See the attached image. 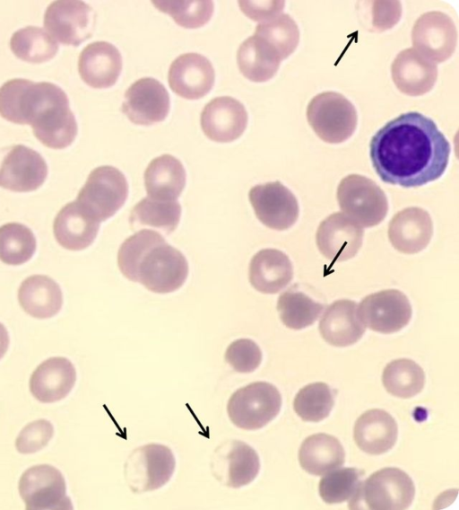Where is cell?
Returning <instances> with one entry per match:
<instances>
[{
    "instance_id": "6da1fadb",
    "label": "cell",
    "mask_w": 459,
    "mask_h": 510,
    "mask_svg": "<svg viewBox=\"0 0 459 510\" xmlns=\"http://www.w3.org/2000/svg\"><path fill=\"white\" fill-rule=\"evenodd\" d=\"M451 147L436 123L418 111L401 114L371 138L372 165L385 183L420 187L439 179Z\"/></svg>"
},
{
    "instance_id": "7a4b0ae2",
    "label": "cell",
    "mask_w": 459,
    "mask_h": 510,
    "mask_svg": "<svg viewBox=\"0 0 459 510\" xmlns=\"http://www.w3.org/2000/svg\"><path fill=\"white\" fill-rule=\"evenodd\" d=\"M117 265L126 278L158 294L178 290L188 275V263L182 252L150 229L140 230L121 244Z\"/></svg>"
},
{
    "instance_id": "3957f363",
    "label": "cell",
    "mask_w": 459,
    "mask_h": 510,
    "mask_svg": "<svg viewBox=\"0 0 459 510\" xmlns=\"http://www.w3.org/2000/svg\"><path fill=\"white\" fill-rule=\"evenodd\" d=\"M16 117L19 124L30 125L34 136L49 148H65L77 135L67 96L51 83L26 81L18 93Z\"/></svg>"
},
{
    "instance_id": "277c9868",
    "label": "cell",
    "mask_w": 459,
    "mask_h": 510,
    "mask_svg": "<svg viewBox=\"0 0 459 510\" xmlns=\"http://www.w3.org/2000/svg\"><path fill=\"white\" fill-rule=\"evenodd\" d=\"M415 495L411 477L403 470L388 467L372 473L349 501L350 509L403 510Z\"/></svg>"
},
{
    "instance_id": "5b68a950",
    "label": "cell",
    "mask_w": 459,
    "mask_h": 510,
    "mask_svg": "<svg viewBox=\"0 0 459 510\" xmlns=\"http://www.w3.org/2000/svg\"><path fill=\"white\" fill-rule=\"evenodd\" d=\"M127 196L128 184L122 171L103 165L91 171L74 201L82 212L100 223L113 216Z\"/></svg>"
},
{
    "instance_id": "8992f818",
    "label": "cell",
    "mask_w": 459,
    "mask_h": 510,
    "mask_svg": "<svg viewBox=\"0 0 459 510\" xmlns=\"http://www.w3.org/2000/svg\"><path fill=\"white\" fill-rule=\"evenodd\" d=\"M307 119L317 136L330 144L346 141L354 133L358 123L354 105L335 92L314 96L307 107Z\"/></svg>"
},
{
    "instance_id": "52a82bcc",
    "label": "cell",
    "mask_w": 459,
    "mask_h": 510,
    "mask_svg": "<svg viewBox=\"0 0 459 510\" xmlns=\"http://www.w3.org/2000/svg\"><path fill=\"white\" fill-rule=\"evenodd\" d=\"M281 396L265 382H255L237 390L230 398L227 412L231 422L245 430H256L271 422L280 412Z\"/></svg>"
},
{
    "instance_id": "ba28073f",
    "label": "cell",
    "mask_w": 459,
    "mask_h": 510,
    "mask_svg": "<svg viewBox=\"0 0 459 510\" xmlns=\"http://www.w3.org/2000/svg\"><path fill=\"white\" fill-rule=\"evenodd\" d=\"M337 199L342 214L361 227L377 225L388 210L385 192L372 180L359 174H350L340 181Z\"/></svg>"
},
{
    "instance_id": "9c48e42d",
    "label": "cell",
    "mask_w": 459,
    "mask_h": 510,
    "mask_svg": "<svg viewBox=\"0 0 459 510\" xmlns=\"http://www.w3.org/2000/svg\"><path fill=\"white\" fill-rule=\"evenodd\" d=\"M175 467L174 454L168 446L149 444L130 453L125 463V479L134 493L153 491L169 481Z\"/></svg>"
},
{
    "instance_id": "30bf717a",
    "label": "cell",
    "mask_w": 459,
    "mask_h": 510,
    "mask_svg": "<svg viewBox=\"0 0 459 510\" xmlns=\"http://www.w3.org/2000/svg\"><path fill=\"white\" fill-rule=\"evenodd\" d=\"M18 489L27 510L73 509L63 474L49 464L26 470L20 478Z\"/></svg>"
},
{
    "instance_id": "8fae6325",
    "label": "cell",
    "mask_w": 459,
    "mask_h": 510,
    "mask_svg": "<svg viewBox=\"0 0 459 510\" xmlns=\"http://www.w3.org/2000/svg\"><path fill=\"white\" fill-rule=\"evenodd\" d=\"M95 20L94 10L84 2L58 0L47 8L44 27L56 42L76 47L91 37Z\"/></svg>"
},
{
    "instance_id": "7c38bea8",
    "label": "cell",
    "mask_w": 459,
    "mask_h": 510,
    "mask_svg": "<svg viewBox=\"0 0 459 510\" xmlns=\"http://www.w3.org/2000/svg\"><path fill=\"white\" fill-rule=\"evenodd\" d=\"M358 312L365 327L390 334L401 330L410 322L412 310L403 293L388 289L364 297L358 305Z\"/></svg>"
},
{
    "instance_id": "4fadbf2b",
    "label": "cell",
    "mask_w": 459,
    "mask_h": 510,
    "mask_svg": "<svg viewBox=\"0 0 459 510\" xmlns=\"http://www.w3.org/2000/svg\"><path fill=\"white\" fill-rule=\"evenodd\" d=\"M47 176V163L33 149L17 145L0 151V187L15 192L33 191Z\"/></svg>"
},
{
    "instance_id": "5bb4252c",
    "label": "cell",
    "mask_w": 459,
    "mask_h": 510,
    "mask_svg": "<svg viewBox=\"0 0 459 510\" xmlns=\"http://www.w3.org/2000/svg\"><path fill=\"white\" fill-rule=\"evenodd\" d=\"M413 48L435 63L447 60L455 52L457 31L452 18L439 11L427 12L415 22L411 31Z\"/></svg>"
},
{
    "instance_id": "9a60e30c",
    "label": "cell",
    "mask_w": 459,
    "mask_h": 510,
    "mask_svg": "<svg viewBox=\"0 0 459 510\" xmlns=\"http://www.w3.org/2000/svg\"><path fill=\"white\" fill-rule=\"evenodd\" d=\"M248 198L257 219L271 229L286 230L299 217L296 197L278 180L252 187Z\"/></svg>"
},
{
    "instance_id": "2e32d148",
    "label": "cell",
    "mask_w": 459,
    "mask_h": 510,
    "mask_svg": "<svg viewBox=\"0 0 459 510\" xmlns=\"http://www.w3.org/2000/svg\"><path fill=\"white\" fill-rule=\"evenodd\" d=\"M259 470L257 453L242 441L224 442L212 455V474L227 487L237 488L248 485L255 479Z\"/></svg>"
},
{
    "instance_id": "e0dca14e",
    "label": "cell",
    "mask_w": 459,
    "mask_h": 510,
    "mask_svg": "<svg viewBox=\"0 0 459 510\" xmlns=\"http://www.w3.org/2000/svg\"><path fill=\"white\" fill-rule=\"evenodd\" d=\"M128 119L137 125H152L164 120L169 110V95L157 79L136 80L125 92L121 107Z\"/></svg>"
},
{
    "instance_id": "ac0fdd59",
    "label": "cell",
    "mask_w": 459,
    "mask_h": 510,
    "mask_svg": "<svg viewBox=\"0 0 459 510\" xmlns=\"http://www.w3.org/2000/svg\"><path fill=\"white\" fill-rule=\"evenodd\" d=\"M363 228L342 213H334L322 221L316 231V245L321 254L333 263L353 258L362 245Z\"/></svg>"
},
{
    "instance_id": "d6986e66",
    "label": "cell",
    "mask_w": 459,
    "mask_h": 510,
    "mask_svg": "<svg viewBox=\"0 0 459 510\" xmlns=\"http://www.w3.org/2000/svg\"><path fill=\"white\" fill-rule=\"evenodd\" d=\"M200 123L204 135L211 140L232 142L244 133L247 112L245 106L233 97H216L204 107Z\"/></svg>"
},
{
    "instance_id": "ffe728a7",
    "label": "cell",
    "mask_w": 459,
    "mask_h": 510,
    "mask_svg": "<svg viewBox=\"0 0 459 510\" xmlns=\"http://www.w3.org/2000/svg\"><path fill=\"white\" fill-rule=\"evenodd\" d=\"M215 72L210 60L198 53L178 56L170 65L168 81L178 95L196 100L206 95L213 86Z\"/></svg>"
},
{
    "instance_id": "44dd1931",
    "label": "cell",
    "mask_w": 459,
    "mask_h": 510,
    "mask_svg": "<svg viewBox=\"0 0 459 510\" xmlns=\"http://www.w3.org/2000/svg\"><path fill=\"white\" fill-rule=\"evenodd\" d=\"M123 60L119 50L107 41L88 44L78 59V71L83 82L92 88L113 86L122 71Z\"/></svg>"
},
{
    "instance_id": "7402d4cb",
    "label": "cell",
    "mask_w": 459,
    "mask_h": 510,
    "mask_svg": "<svg viewBox=\"0 0 459 510\" xmlns=\"http://www.w3.org/2000/svg\"><path fill=\"white\" fill-rule=\"evenodd\" d=\"M76 382V370L70 360L54 356L43 361L30 375L29 387L32 396L43 403L65 399Z\"/></svg>"
},
{
    "instance_id": "603a6c76",
    "label": "cell",
    "mask_w": 459,
    "mask_h": 510,
    "mask_svg": "<svg viewBox=\"0 0 459 510\" xmlns=\"http://www.w3.org/2000/svg\"><path fill=\"white\" fill-rule=\"evenodd\" d=\"M433 234L429 213L420 207H407L393 216L388 238L400 252L414 254L425 249Z\"/></svg>"
},
{
    "instance_id": "cb8c5ba5",
    "label": "cell",
    "mask_w": 459,
    "mask_h": 510,
    "mask_svg": "<svg viewBox=\"0 0 459 510\" xmlns=\"http://www.w3.org/2000/svg\"><path fill=\"white\" fill-rule=\"evenodd\" d=\"M392 79L400 92L409 96L429 92L437 78L436 64L413 48L401 51L391 66Z\"/></svg>"
},
{
    "instance_id": "d4e9b609",
    "label": "cell",
    "mask_w": 459,
    "mask_h": 510,
    "mask_svg": "<svg viewBox=\"0 0 459 510\" xmlns=\"http://www.w3.org/2000/svg\"><path fill=\"white\" fill-rule=\"evenodd\" d=\"M358 304L351 300L333 302L323 313L319 321L321 337L334 347H348L359 341L365 332Z\"/></svg>"
},
{
    "instance_id": "484cf974",
    "label": "cell",
    "mask_w": 459,
    "mask_h": 510,
    "mask_svg": "<svg viewBox=\"0 0 459 510\" xmlns=\"http://www.w3.org/2000/svg\"><path fill=\"white\" fill-rule=\"evenodd\" d=\"M398 426L394 418L380 409H368L355 422L353 438L363 452L379 455L395 444Z\"/></svg>"
},
{
    "instance_id": "4316f807",
    "label": "cell",
    "mask_w": 459,
    "mask_h": 510,
    "mask_svg": "<svg viewBox=\"0 0 459 510\" xmlns=\"http://www.w3.org/2000/svg\"><path fill=\"white\" fill-rule=\"evenodd\" d=\"M248 276L251 286L258 292L276 294L291 281L293 268L284 252L264 249L253 256Z\"/></svg>"
},
{
    "instance_id": "83f0119b",
    "label": "cell",
    "mask_w": 459,
    "mask_h": 510,
    "mask_svg": "<svg viewBox=\"0 0 459 510\" xmlns=\"http://www.w3.org/2000/svg\"><path fill=\"white\" fill-rule=\"evenodd\" d=\"M99 229L100 223L82 212L75 201L63 207L53 224L56 240L70 251H82L89 247Z\"/></svg>"
},
{
    "instance_id": "f1b7e54d",
    "label": "cell",
    "mask_w": 459,
    "mask_h": 510,
    "mask_svg": "<svg viewBox=\"0 0 459 510\" xmlns=\"http://www.w3.org/2000/svg\"><path fill=\"white\" fill-rule=\"evenodd\" d=\"M186 173L181 162L171 154L152 159L144 171V185L149 198L175 201L183 191Z\"/></svg>"
},
{
    "instance_id": "f546056e",
    "label": "cell",
    "mask_w": 459,
    "mask_h": 510,
    "mask_svg": "<svg viewBox=\"0 0 459 510\" xmlns=\"http://www.w3.org/2000/svg\"><path fill=\"white\" fill-rule=\"evenodd\" d=\"M18 301L23 311L37 319H48L58 313L63 294L58 284L45 275L25 278L18 290Z\"/></svg>"
},
{
    "instance_id": "4dcf8cb0",
    "label": "cell",
    "mask_w": 459,
    "mask_h": 510,
    "mask_svg": "<svg viewBox=\"0 0 459 510\" xmlns=\"http://www.w3.org/2000/svg\"><path fill=\"white\" fill-rule=\"evenodd\" d=\"M344 460V449L340 441L325 433L307 437L299 450L301 468L316 476H322L340 468Z\"/></svg>"
},
{
    "instance_id": "1f68e13d",
    "label": "cell",
    "mask_w": 459,
    "mask_h": 510,
    "mask_svg": "<svg viewBox=\"0 0 459 510\" xmlns=\"http://www.w3.org/2000/svg\"><path fill=\"white\" fill-rule=\"evenodd\" d=\"M281 62L278 53L255 34L246 39L237 51L239 71L246 78L255 83L273 78Z\"/></svg>"
},
{
    "instance_id": "d6a6232c",
    "label": "cell",
    "mask_w": 459,
    "mask_h": 510,
    "mask_svg": "<svg viewBox=\"0 0 459 510\" xmlns=\"http://www.w3.org/2000/svg\"><path fill=\"white\" fill-rule=\"evenodd\" d=\"M181 217L178 201H161L144 198L134 207L129 216L132 228L147 225L165 232L175 231Z\"/></svg>"
},
{
    "instance_id": "836d02e7",
    "label": "cell",
    "mask_w": 459,
    "mask_h": 510,
    "mask_svg": "<svg viewBox=\"0 0 459 510\" xmlns=\"http://www.w3.org/2000/svg\"><path fill=\"white\" fill-rule=\"evenodd\" d=\"M323 309L322 303L297 289V286L283 292L277 301L281 322L292 330H301L312 325Z\"/></svg>"
},
{
    "instance_id": "e575fe53",
    "label": "cell",
    "mask_w": 459,
    "mask_h": 510,
    "mask_svg": "<svg viewBox=\"0 0 459 510\" xmlns=\"http://www.w3.org/2000/svg\"><path fill=\"white\" fill-rule=\"evenodd\" d=\"M382 382L386 391L402 399L411 398L421 391L425 384L423 369L414 361L399 358L384 368Z\"/></svg>"
},
{
    "instance_id": "d590c367",
    "label": "cell",
    "mask_w": 459,
    "mask_h": 510,
    "mask_svg": "<svg viewBox=\"0 0 459 510\" xmlns=\"http://www.w3.org/2000/svg\"><path fill=\"white\" fill-rule=\"evenodd\" d=\"M13 54L30 63H43L53 58L57 42L42 28L27 26L15 31L10 40Z\"/></svg>"
},
{
    "instance_id": "8d00e7d4",
    "label": "cell",
    "mask_w": 459,
    "mask_h": 510,
    "mask_svg": "<svg viewBox=\"0 0 459 510\" xmlns=\"http://www.w3.org/2000/svg\"><path fill=\"white\" fill-rule=\"evenodd\" d=\"M254 34L268 43L281 60L294 52L299 41V27L286 13L261 22L256 25Z\"/></svg>"
},
{
    "instance_id": "74e56055",
    "label": "cell",
    "mask_w": 459,
    "mask_h": 510,
    "mask_svg": "<svg viewBox=\"0 0 459 510\" xmlns=\"http://www.w3.org/2000/svg\"><path fill=\"white\" fill-rule=\"evenodd\" d=\"M32 231L19 223H8L0 227V260L17 266L31 259L36 251Z\"/></svg>"
},
{
    "instance_id": "f35d334b",
    "label": "cell",
    "mask_w": 459,
    "mask_h": 510,
    "mask_svg": "<svg viewBox=\"0 0 459 510\" xmlns=\"http://www.w3.org/2000/svg\"><path fill=\"white\" fill-rule=\"evenodd\" d=\"M334 405L332 390L325 382H313L301 388L293 400V409L304 421L319 422L326 418Z\"/></svg>"
},
{
    "instance_id": "ab89813d",
    "label": "cell",
    "mask_w": 459,
    "mask_h": 510,
    "mask_svg": "<svg viewBox=\"0 0 459 510\" xmlns=\"http://www.w3.org/2000/svg\"><path fill=\"white\" fill-rule=\"evenodd\" d=\"M152 3L159 11L171 16L177 24L187 29L205 25L210 21L214 8L213 2L209 0H154Z\"/></svg>"
},
{
    "instance_id": "60d3db41",
    "label": "cell",
    "mask_w": 459,
    "mask_h": 510,
    "mask_svg": "<svg viewBox=\"0 0 459 510\" xmlns=\"http://www.w3.org/2000/svg\"><path fill=\"white\" fill-rule=\"evenodd\" d=\"M325 475L319 481V495L327 504H339L350 501L354 496L362 472L355 468H343Z\"/></svg>"
},
{
    "instance_id": "b9f144b4",
    "label": "cell",
    "mask_w": 459,
    "mask_h": 510,
    "mask_svg": "<svg viewBox=\"0 0 459 510\" xmlns=\"http://www.w3.org/2000/svg\"><path fill=\"white\" fill-rule=\"evenodd\" d=\"M225 360L238 373H251L260 365L262 351L252 339H239L229 345Z\"/></svg>"
},
{
    "instance_id": "7bdbcfd3",
    "label": "cell",
    "mask_w": 459,
    "mask_h": 510,
    "mask_svg": "<svg viewBox=\"0 0 459 510\" xmlns=\"http://www.w3.org/2000/svg\"><path fill=\"white\" fill-rule=\"evenodd\" d=\"M54 426L47 419L34 420L26 425L15 439V448L22 454L40 451L50 442Z\"/></svg>"
},
{
    "instance_id": "ee69618b",
    "label": "cell",
    "mask_w": 459,
    "mask_h": 510,
    "mask_svg": "<svg viewBox=\"0 0 459 510\" xmlns=\"http://www.w3.org/2000/svg\"><path fill=\"white\" fill-rule=\"evenodd\" d=\"M243 13L257 22H264L281 13L284 1H238Z\"/></svg>"
},
{
    "instance_id": "f6af8a7d",
    "label": "cell",
    "mask_w": 459,
    "mask_h": 510,
    "mask_svg": "<svg viewBox=\"0 0 459 510\" xmlns=\"http://www.w3.org/2000/svg\"><path fill=\"white\" fill-rule=\"evenodd\" d=\"M373 9V24L383 31L393 27L400 19L401 4L395 1H376Z\"/></svg>"
},
{
    "instance_id": "bcb514c9",
    "label": "cell",
    "mask_w": 459,
    "mask_h": 510,
    "mask_svg": "<svg viewBox=\"0 0 459 510\" xmlns=\"http://www.w3.org/2000/svg\"><path fill=\"white\" fill-rule=\"evenodd\" d=\"M9 335L6 328L0 322V359L5 355L9 347Z\"/></svg>"
}]
</instances>
